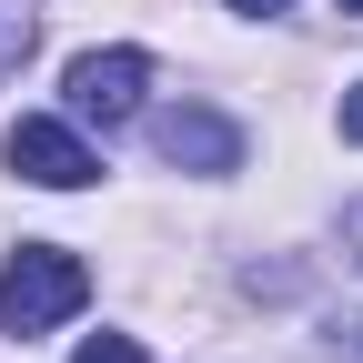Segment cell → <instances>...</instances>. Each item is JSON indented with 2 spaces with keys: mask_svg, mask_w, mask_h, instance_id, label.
Wrapping results in <instances>:
<instances>
[{
  "mask_svg": "<svg viewBox=\"0 0 363 363\" xmlns=\"http://www.w3.org/2000/svg\"><path fill=\"white\" fill-rule=\"evenodd\" d=\"M0 162H11L21 182H40V192H81V182L101 172V162H91V142H81L71 121H40V111H21L11 131H0Z\"/></svg>",
  "mask_w": 363,
  "mask_h": 363,
  "instance_id": "obj_2",
  "label": "cell"
},
{
  "mask_svg": "<svg viewBox=\"0 0 363 363\" xmlns=\"http://www.w3.org/2000/svg\"><path fill=\"white\" fill-rule=\"evenodd\" d=\"M343 142H363V81L343 91Z\"/></svg>",
  "mask_w": 363,
  "mask_h": 363,
  "instance_id": "obj_7",
  "label": "cell"
},
{
  "mask_svg": "<svg viewBox=\"0 0 363 363\" xmlns=\"http://www.w3.org/2000/svg\"><path fill=\"white\" fill-rule=\"evenodd\" d=\"M30 30H40V21H30V0H0V81L30 61Z\"/></svg>",
  "mask_w": 363,
  "mask_h": 363,
  "instance_id": "obj_5",
  "label": "cell"
},
{
  "mask_svg": "<svg viewBox=\"0 0 363 363\" xmlns=\"http://www.w3.org/2000/svg\"><path fill=\"white\" fill-rule=\"evenodd\" d=\"M91 303V272H81V252H61V242H21L11 262H0V333H51V323H71V313Z\"/></svg>",
  "mask_w": 363,
  "mask_h": 363,
  "instance_id": "obj_1",
  "label": "cell"
},
{
  "mask_svg": "<svg viewBox=\"0 0 363 363\" xmlns=\"http://www.w3.org/2000/svg\"><path fill=\"white\" fill-rule=\"evenodd\" d=\"M152 142H162V162H182V172H233V162H242V131L222 121V111H192V101L162 111Z\"/></svg>",
  "mask_w": 363,
  "mask_h": 363,
  "instance_id": "obj_4",
  "label": "cell"
},
{
  "mask_svg": "<svg viewBox=\"0 0 363 363\" xmlns=\"http://www.w3.org/2000/svg\"><path fill=\"white\" fill-rule=\"evenodd\" d=\"M343 252H353V262H363V202H353V212H343Z\"/></svg>",
  "mask_w": 363,
  "mask_h": 363,
  "instance_id": "obj_8",
  "label": "cell"
},
{
  "mask_svg": "<svg viewBox=\"0 0 363 363\" xmlns=\"http://www.w3.org/2000/svg\"><path fill=\"white\" fill-rule=\"evenodd\" d=\"M233 11H293V0H233Z\"/></svg>",
  "mask_w": 363,
  "mask_h": 363,
  "instance_id": "obj_9",
  "label": "cell"
},
{
  "mask_svg": "<svg viewBox=\"0 0 363 363\" xmlns=\"http://www.w3.org/2000/svg\"><path fill=\"white\" fill-rule=\"evenodd\" d=\"M61 91H71V121H131L142 111V91H152V61L142 51H81L71 71H61Z\"/></svg>",
  "mask_w": 363,
  "mask_h": 363,
  "instance_id": "obj_3",
  "label": "cell"
},
{
  "mask_svg": "<svg viewBox=\"0 0 363 363\" xmlns=\"http://www.w3.org/2000/svg\"><path fill=\"white\" fill-rule=\"evenodd\" d=\"M71 363H152V353H142V343H131V333H91V343H81Z\"/></svg>",
  "mask_w": 363,
  "mask_h": 363,
  "instance_id": "obj_6",
  "label": "cell"
},
{
  "mask_svg": "<svg viewBox=\"0 0 363 363\" xmlns=\"http://www.w3.org/2000/svg\"><path fill=\"white\" fill-rule=\"evenodd\" d=\"M343 11H363V0H343Z\"/></svg>",
  "mask_w": 363,
  "mask_h": 363,
  "instance_id": "obj_10",
  "label": "cell"
}]
</instances>
